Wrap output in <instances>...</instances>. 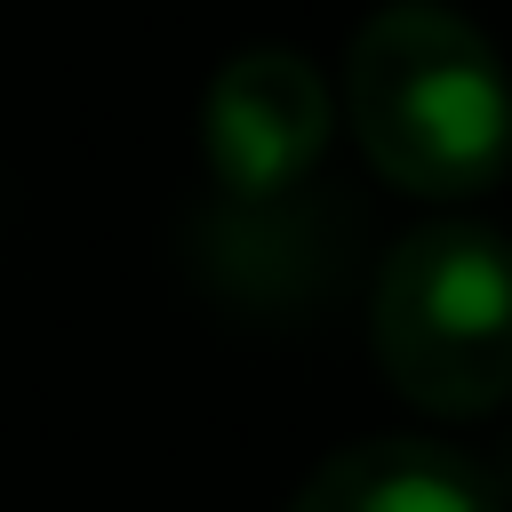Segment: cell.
<instances>
[{"mask_svg":"<svg viewBox=\"0 0 512 512\" xmlns=\"http://www.w3.org/2000/svg\"><path fill=\"white\" fill-rule=\"evenodd\" d=\"M344 120L368 168L416 200H472L512 168V80L448 0H392L352 32Z\"/></svg>","mask_w":512,"mask_h":512,"instance_id":"obj_1","label":"cell"},{"mask_svg":"<svg viewBox=\"0 0 512 512\" xmlns=\"http://www.w3.org/2000/svg\"><path fill=\"white\" fill-rule=\"evenodd\" d=\"M376 368L432 416H488L512 400V240L488 224H416L392 240L368 304Z\"/></svg>","mask_w":512,"mask_h":512,"instance_id":"obj_2","label":"cell"},{"mask_svg":"<svg viewBox=\"0 0 512 512\" xmlns=\"http://www.w3.org/2000/svg\"><path fill=\"white\" fill-rule=\"evenodd\" d=\"M328 128H336V96H328L320 64L296 48H240L216 64V80L200 96L208 176L248 208L288 200L320 168Z\"/></svg>","mask_w":512,"mask_h":512,"instance_id":"obj_3","label":"cell"},{"mask_svg":"<svg viewBox=\"0 0 512 512\" xmlns=\"http://www.w3.org/2000/svg\"><path fill=\"white\" fill-rule=\"evenodd\" d=\"M288 512H504V504L488 488V464H472L464 448L384 432V440L336 448L296 488Z\"/></svg>","mask_w":512,"mask_h":512,"instance_id":"obj_4","label":"cell"},{"mask_svg":"<svg viewBox=\"0 0 512 512\" xmlns=\"http://www.w3.org/2000/svg\"><path fill=\"white\" fill-rule=\"evenodd\" d=\"M488 488H496V504H504V512H512V440H504V448H496V472H488Z\"/></svg>","mask_w":512,"mask_h":512,"instance_id":"obj_5","label":"cell"}]
</instances>
